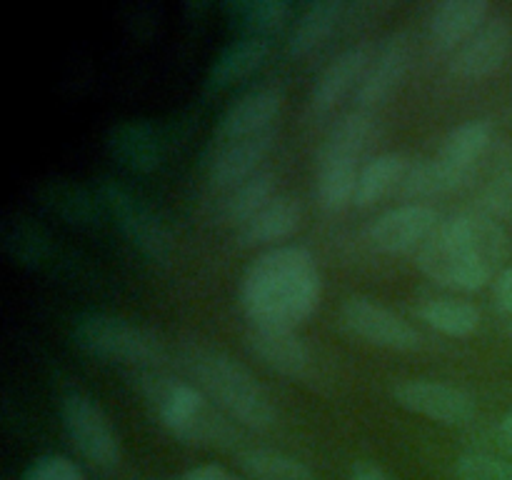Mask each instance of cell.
Wrapping results in <instances>:
<instances>
[{
  "instance_id": "2e32d148",
  "label": "cell",
  "mask_w": 512,
  "mask_h": 480,
  "mask_svg": "<svg viewBox=\"0 0 512 480\" xmlns=\"http://www.w3.org/2000/svg\"><path fill=\"white\" fill-rule=\"evenodd\" d=\"M373 53L368 45H353V48L343 50L328 68L320 73L315 80L313 93H310V105H313L315 115H328L340 105V100L360 85L365 70H368Z\"/></svg>"
},
{
  "instance_id": "44dd1931",
  "label": "cell",
  "mask_w": 512,
  "mask_h": 480,
  "mask_svg": "<svg viewBox=\"0 0 512 480\" xmlns=\"http://www.w3.org/2000/svg\"><path fill=\"white\" fill-rule=\"evenodd\" d=\"M303 223V208L290 195H278L270 200L255 218L240 228V240L245 245H275L293 238Z\"/></svg>"
},
{
  "instance_id": "484cf974",
  "label": "cell",
  "mask_w": 512,
  "mask_h": 480,
  "mask_svg": "<svg viewBox=\"0 0 512 480\" xmlns=\"http://www.w3.org/2000/svg\"><path fill=\"white\" fill-rule=\"evenodd\" d=\"M373 130V118L368 110H355L348 113L343 120L335 123L330 135L325 138L320 148L318 160H345V163H358L360 150L365 148Z\"/></svg>"
},
{
  "instance_id": "d6986e66",
  "label": "cell",
  "mask_w": 512,
  "mask_h": 480,
  "mask_svg": "<svg viewBox=\"0 0 512 480\" xmlns=\"http://www.w3.org/2000/svg\"><path fill=\"white\" fill-rule=\"evenodd\" d=\"M488 20V0H445L430 15V38L440 50H460Z\"/></svg>"
},
{
  "instance_id": "e0dca14e",
  "label": "cell",
  "mask_w": 512,
  "mask_h": 480,
  "mask_svg": "<svg viewBox=\"0 0 512 480\" xmlns=\"http://www.w3.org/2000/svg\"><path fill=\"white\" fill-rule=\"evenodd\" d=\"M248 348L265 368L273 373L298 378L310 363L308 345L290 328H273V325H253L248 330Z\"/></svg>"
},
{
  "instance_id": "277c9868",
  "label": "cell",
  "mask_w": 512,
  "mask_h": 480,
  "mask_svg": "<svg viewBox=\"0 0 512 480\" xmlns=\"http://www.w3.org/2000/svg\"><path fill=\"white\" fill-rule=\"evenodd\" d=\"M415 263L438 283L460 290H480L493 280V275L473 258L468 245L453 228V223H440L435 233L415 253Z\"/></svg>"
},
{
  "instance_id": "74e56055",
  "label": "cell",
  "mask_w": 512,
  "mask_h": 480,
  "mask_svg": "<svg viewBox=\"0 0 512 480\" xmlns=\"http://www.w3.org/2000/svg\"><path fill=\"white\" fill-rule=\"evenodd\" d=\"M508 333H510V335H512V318H510V320H508Z\"/></svg>"
},
{
  "instance_id": "5b68a950",
  "label": "cell",
  "mask_w": 512,
  "mask_h": 480,
  "mask_svg": "<svg viewBox=\"0 0 512 480\" xmlns=\"http://www.w3.org/2000/svg\"><path fill=\"white\" fill-rule=\"evenodd\" d=\"M60 420L73 448L95 468H115L120 460L118 435L103 410L80 393L65 395L60 403Z\"/></svg>"
},
{
  "instance_id": "30bf717a",
  "label": "cell",
  "mask_w": 512,
  "mask_h": 480,
  "mask_svg": "<svg viewBox=\"0 0 512 480\" xmlns=\"http://www.w3.org/2000/svg\"><path fill=\"white\" fill-rule=\"evenodd\" d=\"M440 225L435 208L423 203L400 205V208L388 210L370 225V243L380 253L400 255V253H418L420 245L435 233Z\"/></svg>"
},
{
  "instance_id": "9a60e30c",
  "label": "cell",
  "mask_w": 512,
  "mask_h": 480,
  "mask_svg": "<svg viewBox=\"0 0 512 480\" xmlns=\"http://www.w3.org/2000/svg\"><path fill=\"white\" fill-rule=\"evenodd\" d=\"M280 108H283V93L278 88H258L240 95L220 118L218 130H215V143H228V140L265 133V130L273 128Z\"/></svg>"
},
{
  "instance_id": "ac0fdd59",
  "label": "cell",
  "mask_w": 512,
  "mask_h": 480,
  "mask_svg": "<svg viewBox=\"0 0 512 480\" xmlns=\"http://www.w3.org/2000/svg\"><path fill=\"white\" fill-rule=\"evenodd\" d=\"M450 223L458 230L463 243L468 245L473 258L478 260L493 278H498L505 270V263H508L512 253L510 235L505 233L503 225L485 213L455 215Z\"/></svg>"
},
{
  "instance_id": "7402d4cb",
  "label": "cell",
  "mask_w": 512,
  "mask_h": 480,
  "mask_svg": "<svg viewBox=\"0 0 512 480\" xmlns=\"http://www.w3.org/2000/svg\"><path fill=\"white\" fill-rule=\"evenodd\" d=\"M345 10L348 8L340 0H320V3L308 5L300 13V18L295 20V28L290 33V55L293 58H305V55L315 53L335 33V28L343 20Z\"/></svg>"
},
{
  "instance_id": "836d02e7",
  "label": "cell",
  "mask_w": 512,
  "mask_h": 480,
  "mask_svg": "<svg viewBox=\"0 0 512 480\" xmlns=\"http://www.w3.org/2000/svg\"><path fill=\"white\" fill-rule=\"evenodd\" d=\"M495 300H498V308L512 318V268H505L503 273L495 278Z\"/></svg>"
},
{
  "instance_id": "f1b7e54d",
  "label": "cell",
  "mask_w": 512,
  "mask_h": 480,
  "mask_svg": "<svg viewBox=\"0 0 512 480\" xmlns=\"http://www.w3.org/2000/svg\"><path fill=\"white\" fill-rule=\"evenodd\" d=\"M358 175V163L318 160V180H315L318 203L323 205L325 210H343L348 203H355Z\"/></svg>"
},
{
  "instance_id": "d590c367",
  "label": "cell",
  "mask_w": 512,
  "mask_h": 480,
  "mask_svg": "<svg viewBox=\"0 0 512 480\" xmlns=\"http://www.w3.org/2000/svg\"><path fill=\"white\" fill-rule=\"evenodd\" d=\"M175 480H235V475H230L220 465H200V468L188 470V473H183Z\"/></svg>"
},
{
  "instance_id": "83f0119b",
  "label": "cell",
  "mask_w": 512,
  "mask_h": 480,
  "mask_svg": "<svg viewBox=\"0 0 512 480\" xmlns=\"http://www.w3.org/2000/svg\"><path fill=\"white\" fill-rule=\"evenodd\" d=\"M420 318L430 328L440 330V333L450 335V338H468V335H473L478 330L480 310L473 303H468V300L433 298L428 303H423Z\"/></svg>"
},
{
  "instance_id": "9c48e42d",
  "label": "cell",
  "mask_w": 512,
  "mask_h": 480,
  "mask_svg": "<svg viewBox=\"0 0 512 480\" xmlns=\"http://www.w3.org/2000/svg\"><path fill=\"white\" fill-rule=\"evenodd\" d=\"M393 395L400 408L443 425H465L475 415L473 395L438 380H405Z\"/></svg>"
},
{
  "instance_id": "1f68e13d",
  "label": "cell",
  "mask_w": 512,
  "mask_h": 480,
  "mask_svg": "<svg viewBox=\"0 0 512 480\" xmlns=\"http://www.w3.org/2000/svg\"><path fill=\"white\" fill-rule=\"evenodd\" d=\"M23 480H83V475L75 468L73 460L60 458V455H45L30 465Z\"/></svg>"
},
{
  "instance_id": "f546056e",
  "label": "cell",
  "mask_w": 512,
  "mask_h": 480,
  "mask_svg": "<svg viewBox=\"0 0 512 480\" xmlns=\"http://www.w3.org/2000/svg\"><path fill=\"white\" fill-rule=\"evenodd\" d=\"M240 465L255 480H313L308 465L273 448H250L240 455Z\"/></svg>"
},
{
  "instance_id": "d4e9b609",
  "label": "cell",
  "mask_w": 512,
  "mask_h": 480,
  "mask_svg": "<svg viewBox=\"0 0 512 480\" xmlns=\"http://www.w3.org/2000/svg\"><path fill=\"white\" fill-rule=\"evenodd\" d=\"M110 150L123 165L133 170H153L160 163V148L153 130L140 123H123L108 138Z\"/></svg>"
},
{
  "instance_id": "4fadbf2b",
  "label": "cell",
  "mask_w": 512,
  "mask_h": 480,
  "mask_svg": "<svg viewBox=\"0 0 512 480\" xmlns=\"http://www.w3.org/2000/svg\"><path fill=\"white\" fill-rule=\"evenodd\" d=\"M490 138H493V125L488 120H468V123L450 130L443 148L433 158L445 193L465 183L473 165L478 163V158L490 145Z\"/></svg>"
},
{
  "instance_id": "3957f363",
  "label": "cell",
  "mask_w": 512,
  "mask_h": 480,
  "mask_svg": "<svg viewBox=\"0 0 512 480\" xmlns=\"http://www.w3.org/2000/svg\"><path fill=\"white\" fill-rule=\"evenodd\" d=\"M73 340L83 353L108 363L153 365L165 355L160 335L115 315H85L75 323Z\"/></svg>"
},
{
  "instance_id": "cb8c5ba5",
  "label": "cell",
  "mask_w": 512,
  "mask_h": 480,
  "mask_svg": "<svg viewBox=\"0 0 512 480\" xmlns=\"http://www.w3.org/2000/svg\"><path fill=\"white\" fill-rule=\"evenodd\" d=\"M290 10L293 8L285 0H240L228 5L230 20L243 30V35L268 40L288 23Z\"/></svg>"
},
{
  "instance_id": "ffe728a7",
  "label": "cell",
  "mask_w": 512,
  "mask_h": 480,
  "mask_svg": "<svg viewBox=\"0 0 512 480\" xmlns=\"http://www.w3.org/2000/svg\"><path fill=\"white\" fill-rule=\"evenodd\" d=\"M273 50V40L253 38V35H240L238 40L228 45L223 53L215 58L213 68L208 73V90H223L245 80L260 70V65L268 60Z\"/></svg>"
},
{
  "instance_id": "4dcf8cb0",
  "label": "cell",
  "mask_w": 512,
  "mask_h": 480,
  "mask_svg": "<svg viewBox=\"0 0 512 480\" xmlns=\"http://www.w3.org/2000/svg\"><path fill=\"white\" fill-rule=\"evenodd\" d=\"M458 480H512V460L488 453H465L455 463Z\"/></svg>"
},
{
  "instance_id": "f35d334b",
  "label": "cell",
  "mask_w": 512,
  "mask_h": 480,
  "mask_svg": "<svg viewBox=\"0 0 512 480\" xmlns=\"http://www.w3.org/2000/svg\"><path fill=\"white\" fill-rule=\"evenodd\" d=\"M235 480H238V478H235Z\"/></svg>"
},
{
  "instance_id": "8d00e7d4",
  "label": "cell",
  "mask_w": 512,
  "mask_h": 480,
  "mask_svg": "<svg viewBox=\"0 0 512 480\" xmlns=\"http://www.w3.org/2000/svg\"><path fill=\"white\" fill-rule=\"evenodd\" d=\"M498 440H500V445H503V448L508 450V453H512V410H510L508 415H505L503 420H500Z\"/></svg>"
},
{
  "instance_id": "ba28073f",
  "label": "cell",
  "mask_w": 512,
  "mask_h": 480,
  "mask_svg": "<svg viewBox=\"0 0 512 480\" xmlns=\"http://www.w3.org/2000/svg\"><path fill=\"white\" fill-rule=\"evenodd\" d=\"M345 328L353 335L388 350L420 348V333L385 305L368 298H350L340 310Z\"/></svg>"
},
{
  "instance_id": "52a82bcc",
  "label": "cell",
  "mask_w": 512,
  "mask_h": 480,
  "mask_svg": "<svg viewBox=\"0 0 512 480\" xmlns=\"http://www.w3.org/2000/svg\"><path fill=\"white\" fill-rule=\"evenodd\" d=\"M100 195H103L113 218L118 220V228L123 230V235L135 248L143 250L148 258L158 260V263L170 258V253H173L170 233L138 198H133L128 190L115 183H103Z\"/></svg>"
},
{
  "instance_id": "603a6c76",
  "label": "cell",
  "mask_w": 512,
  "mask_h": 480,
  "mask_svg": "<svg viewBox=\"0 0 512 480\" xmlns=\"http://www.w3.org/2000/svg\"><path fill=\"white\" fill-rule=\"evenodd\" d=\"M410 170V160L400 153H385L373 158L360 168L358 190H355V205L370 208L390 190L400 188Z\"/></svg>"
},
{
  "instance_id": "8fae6325",
  "label": "cell",
  "mask_w": 512,
  "mask_h": 480,
  "mask_svg": "<svg viewBox=\"0 0 512 480\" xmlns=\"http://www.w3.org/2000/svg\"><path fill=\"white\" fill-rule=\"evenodd\" d=\"M512 50V25L508 18H490L468 43L455 50L453 73L465 80H485L498 73Z\"/></svg>"
},
{
  "instance_id": "5bb4252c",
  "label": "cell",
  "mask_w": 512,
  "mask_h": 480,
  "mask_svg": "<svg viewBox=\"0 0 512 480\" xmlns=\"http://www.w3.org/2000/svg\"><path fill=\"white\" fill-rule=\"evenodd\" d=\"M273 143L275 128L258 135H248V138L218 143L208 165L210 183L220 190H230L243 183V180L253 178L255 173H260V165L268 158Z\"/></svg>"
},
{
  "instance_id": "6da1fadb",
  "label": "cell",
  "mask_w": 512,
  "mask_h": 480,
  "mask_svg": "<svg viewBox=\"0 0 512 480\" xmlns=\"http://www.w3.org/2000/svg\"><path fill=\"white\" fill-rule=\"evenodd\" d=\"M320 293L323 280L310 250L278 245L260 253L245 270L240 303L253 325L293 330L313 315Z\"/></svg>"
},
{
  "instance_id": "d6a6232c",
  "label": "cell",
  "mask_w": 512,
  "mask_h": 480,
  "mask_svg": "<svg viewBox=\"0 0 512 480\" xmlns=\"http://www.w3.org/2000/svg\"><path fill=\"white\" fill-rule=\"evenodd\" d=\"M488 208L493 210L498 218L512 223V170H505L503 175H498V178L490 183Z\"/></svg>"
},
{
  "instance_id": "4316f807",
  "label": "cell",
  "mask_w": 512,
  "mask_h": 480,
  "mask_svg": "<svg viewBox=\"0 0 512 480\" xmlns=\"http://www.w3.org/2000/svg\"><path fill=\"white\" fill-rule=\"evenodd\" d=\"M270 200H275V175L270 170H260L253 178L228 190V198L223 200V215L230 223H238L243 228Z\"/></svg>"
},
{
  "instance_id": "7c38bea8",
  "label": "cell",
  "mask_w": 512,
  "mask_h": 480,
  "mask_svg": "<svg viewBox=\"0 0 512 480\" xmlns=\"http://www.w3.org/2000/svg\"><path fill=\"white\" fill-rule=\"evenodd\" d=\"M140 390H143L145 400L153 408L155 418L178 438L190 420L203 410L205 400L195 385L183 383L178 378L160 373H145L140 378Z\"/></svg>"
},
{
  "instance_id": "7a4b0ae2",
  "label": "cell",
  "mask_w": 512,
  "mask_h": 480,
  "mask_svg": "<svg viewBox=\"0 0 512 480\" xmlns=\"http://www.w3.org/2000/svg\"><path fill=\"white\" fill-rule=\"evenodd\" d=\"M183 365L193 375L195 385L240 425L265 430L275 423V405L270 395L255 375L230 355L205 345H188L183 350Z\"/></svg>"
},
{
  "instance_id": "e575fe53",
  "label": "cell",
  "mask_w": 512,
  "mask_h": 480,
  "mask_svg": "<svg viewBox=\"0 0 512 480\" xmlns=\"http://www.w3.org/2000/svg\"><path fill=\"white\" fill-rule=\"evenodd\" d=\"M350 480H395L385 468H380L373 460H358L350 468Z\"/></svg>"
},
{
  "instance_id": "8992f818",
  "label": "cell",
  "mask_w": 512,
  "mask_h": 480,
  "mask_svg": "<svg viewBox=\"0 0 512 480\" xmlns=\"http://www.w3.org/2000/svg\"><path fill=\"white\" fill-rule=\"evenodd\" d=\"M410 68H413V38L408 33L390 35L373 53V60L355 90L360 110H373L388 103L403 88Z\"/></svg>"
}]
</instances>
